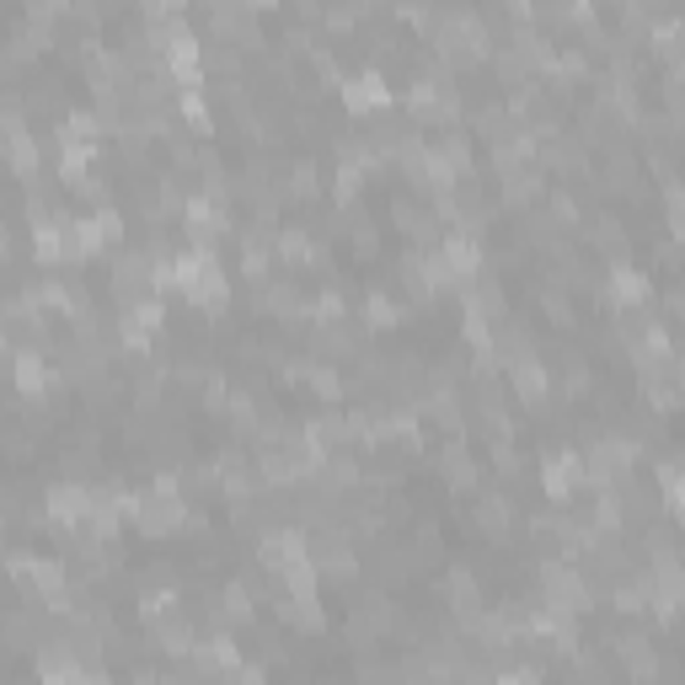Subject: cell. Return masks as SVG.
<instances>
[{"label": "cell", "instance_id": "obj_1", "mask_svg": "<svg viewBox=\"0 0 685 685\" xmlns=\"http://www.w3.org/2000/svg\"><path fill=\"white\" fill-rule=\"evenodd\" d=\"M172 290L187 295L193 306H204V311H225V301H231L215 252H183V257L172 262Z\"/></svg>", "mask_w": 685, "mask_h": 685}, {"label": "cell", "instance_id": "obj_14", "mask_svg": "<svg viewBox=\"0 0 685 685\" xmlns=\"http://www.w3.org/2000/svg\"><path fill=\"white\" fill-rule=\"evenodd\" d=\"M536 193H541V167H519V172H503V204H514V215L536 209Z\"/></svg>", "mask_w": 685, "mask_h": 685}, {"label": "cell", "instance_id": "obj_6", "mask_svg": "<svg viewBox=\"0 0 685 685\" xmlns=\"http://www.w3.org/2000/svg\"><path fill=\"white\" fill-rule=\"evenodd\" d=\"M316 348H321L327 359H354V354H365V332L338 316V321H321V327H316Z\"/></svg>", "mask_w": 685, "mask_h": 685}, {"label": "cell", "instance_id": "obj_10", "mask_svg": "<svg viewBox=\"0 0 685 685\" xmlns=\"http://www.w3.org/2000/svg\"><path fill=\"white\" fill-rule=\"evenodd\" d=\"M509 375H514V396H519V402H530V407H541V402H547L552 375H547V365H541L536 354H530V359H519Z\"/></svg>", "mask_w": 685, "mask_h": 685}, {"label": "cell", "instance_id": "obj_23", "mask_svg": "<svg viewBox=\"0 0 685 685\" xmlns=\"http://www.w3.org/2000/svg\"><path fill=\"white\" fill-rule=\"evenodd\" d=\"M670 306H675V316H685V284L675 290V295H670Z\"/></svg>", "mask_w": 685, "mask_h": 685}, {"label": "cell", "instance_id": "obj_17", "mask_svg": "<svg viewBox=\"0 0 685 685\" xmlns=\"http://www.w3.org/2000/svg\"><path fill=\"white\" fill-rule=\"evenodd\" d=\"M316 161H295V167H290V172H284V198H306V204H311L316 198Z\"/></svg>", "mask_w": 685, "mask_h": 685}, {"label": "cell", "instance_id": "obj_24", "mask_svg": "<svg viewBox=\"0 0 685 685\" xmlns=\"http://www.w3.org/2000/svg\"><path fill=\"white\" fill-rule=\"evenodd\" d=\"M134 685H161V681H150V675H134Z\"/></svg>", "mask_w": 685, "mask_h": 685}, {"label": "cell", "instance_id": "obj_15", "mask_svg": "<svg viewBox=\"0 0 685 685\" xmlns=\"http://www.w3.org/2000/svg\"><path fill=\"white\" fill-rule=\"evenodd\" d=\"M439 466H444V482L455 488V493H466V488H477V461L461 450V439H450L444 450H439Z\"/></svg>", "mask_w": 685, "mask_h": 685}, {"label": "cell", "instance_id": "obj_11", "mask_svg": "<svg viewBox=\"0 0 685 685\" xmlns=\"http://www.w3.org/2000/svg\"><path fill=\"white\" fill-rule=\"evenodd\" d=\"M477 530L493 536V541H509V530H514V503L503 499V493H482V499H477Z\"/></svg>", "mask_w": 685, "mask_h": 685}, {"label": "cell", "instance_id": "obj_4", "mask_svg": "<svg viewBox=\"0 0 685 685\" xmlns=\"http://www.w3.org/2000/svg\"><path fill=\"white\" fill-rule=\"evenodd\" d=\"M338 86H343V108L359 113V119L386 113V102H391V86H386L380 70H359V75H348V81H338Z\"/></svg>", "mask_w": 685, "mask_h": 685}, {"label": "cell", "instance_id": "obj_18", "mask_svg": "<svg viewBox=\"0 0 685 685\" xmlns=\"http://www.w3.org/2000/svg\"><path fill=\"white\" fill-rule=\"evenodd\" d=\"M220 606H225L231 622H252V611H257V606H252V584H231V589L220 595Z\"/></svg>", "mask_w": 685, "mask_h": 685}, {"label": "cell", "instance_id": "obj_22", "mask_svg": "<svg viewBox=\"0 0 685 685\" xmlns=\"http://www.w3.org/2000/svg\"><path fill=\"white\" fill-rule=\"evenodd\" d=\"M236 685H268V675L252 670V664H242V670H236Z\"/></svg>", "mask_w": 685, "mask_h": 685}, {"label": "cell", "instance_id": "obj_20", "mask_svg": "<svg viewBox=\"0 0 685 685\" xmlns=\"http://www.w3.org/2000/svg\"><path fill=\"white\" fill-rule=\"evenodd\" d=\"M365 321H370V327H391V321H396V306H391V295H386V290H375V295H370Z\"/></svg>", "mask_w": 685, "mask_h": 685}, {"label": "cell", "instance_id": "obj_7", "mask_svg": "<svg viewBox=\"0 0 685 685\" xmlns=\"http://www.w3.org/2000/svg\"><path fill=\"white\" fill-rule=\"evenodd\" d=\"M584 236H589V247L600 252L611 268H622V262H626V231H622V220H616V215L589 220V225H584Z\"/></svg>", "mask_w": 685, "mask_h": 685}, {"label": "cell", "instance_id": "obj_19", "mask_svg": "<svg viewBox=\"0 0 685 685\" xmlns=\"http://www.w3.org/2000/svg\"><path fill=\"white\" fill-rule=\"evenodd\" d=\"M27 108H33V113H60V108H64L60 81H38V86L27 91Z\"/></svg>", "mask_w": 685, "mask_h": 685}, {"label": "cell", "instance_id": "obj_2", "mask_svg": "<svg viewBox=\"0 0 685 685\" xmlns=\"http://www.w3.org/2000/svg\"><path fill=\"white\" fill-rule=\"evenodd\" d=\"M595 595L600 589L584 578V567H573V562H541V600H547L552 616H584L595 606Z\"/></svg>", "mask_w": 685, "mask_h": 685}, {"label": "cell", "instance_id": "obj_13", "mask_svg": "<svg viewBox=\"0 0 685 685\" xmlns=\"http://www.w3.org/2000/svg\"><path fill=\"white\" fill-rule=\"evenodd\" d=\"M547 167L558 172V178H584L589 172V156H584V139H547Z\"/></svg>", "mask_w": 685, "mask_h": 685}, {"label": "cell", "instance_id": "obj_16", "mask_svg": "<svg viewBox=\"0 0 685 685\" xmlns=\"http://www.w3.org/2000/svg\"><path fill=\"white\" fill-rule=\"evenodd\" d=\"M273 252H279V262H290V268H316V262H321V247H316L306 231H279Z\"/></svg>", "mask_w": 685, "mask_h": 685}, {"label": "cell", "instance_id": "obj_12", "mask_svg": "<svg viewBox=\"0 0 685 685\" xmlns=\"http://www.w3.org/2000/svg\"><path fill=\"white\" fill-rule=\"evenodd\" d=\"M49 637H44V616L38 611H11L5 616V648L11 653H27V648H44Z\"/></svg>", "mask_w": 685, "mask_h": 685}, {"label": "cell", "instance_id": "obj_9", "mask_svg": "<svg viewBox=\"0 0 685 685\" xmlns=\"http://www.w3.org/2000/svg\"><path fill=\"white\" fill-rule=\"evenodd\" d=\"M391 220H396V231H402V236H413L418 247H435L439 220L424 209V204H413V198H396V215H391Z\"/></svg>", "mask_w": 685, "mask_h": 685}, {"label": "cell", "instance_id": "obj_5", "mask_svg": "<svg viewBox=\"0 0 685 685\" xmlns=\"http://www.w3.org/2000/svg\"><path fill=\"white\" fill-rule=\"evenodd\" d=\"M606 295H611V306H616V311H648V295H653V284H648V273H637L632 262H622V268H611V279H606Z\"/></svg>", "mask_w": 685, "mask_h": 685}, {"label": "cell", "instance_id": "obj_3", "mask_svg": "<svg viewBox=\"0 0 685 685\" xmlns=\"http://www.w3.org/2000/svg\"><path fill=\"white\" fill-rule=\"evenodd\" d=\"M209 44L252 49V44H257V11H252V5H236V0H215V5H209Z\"/></svg>", "mask_w": 685, "mask_h": 685}, {"label": "cell", "instance_id": "obj_21", "mask_svg": "<svg viewBox=\"0 0 685 685\" xmlns=\"http://www.w3.org/2000/svg\"><path fill=\"white\" fill-rule=\"evenodd\" d=\"M332 193H338V204H354V198H359V172H354V167H338Z\"/></svg>", "mask_w": 685, "mask_h": 685}, {"label": "cell", "instance_id": "obj_8", "mask_svg": "<svg viewBox=\"0 0 685 685\" xmlns=\"http://www.w3.org/2000/svg\"><path fill=\"white\" fill-rule=\"evenodd\" d=\"M11 370H16V391H22V396H44V391L54 386V375H49L38 348H16V354H11Z\"/></svg>", "mask_w": 685, "mask_h": 685}]
</instances>
